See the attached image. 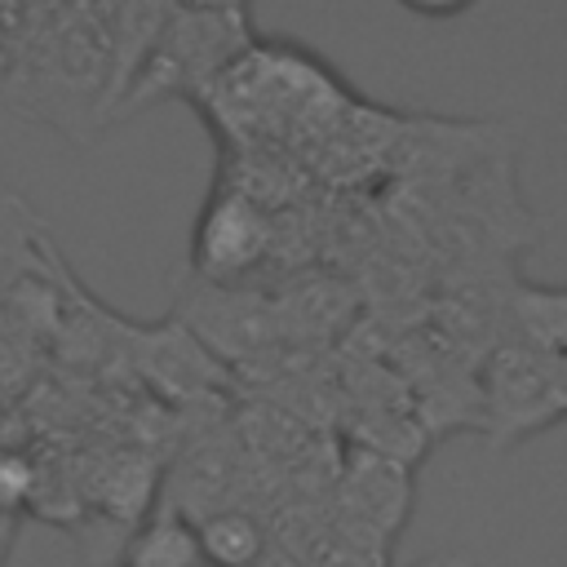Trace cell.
<instances>
[{
    "label": "cell",
    "mask_w": 567,
    "mask_h": 567,
    "mask_svg": "<svg viewBox=\"0 0 567 567\" xmlns=\"http://www.w3.org/2000/svg\"><path fill=\"white\" fill-rule=\"evenodd\" d=\"M425 567H470V558H430Z\"/></svg>",
    "instance_id": "obj_7"
},
{
    "label": "cell",
    "mask_w": 567,
    "mask_h": 567,
    "mask_svg": "<svg viewBox=\"0 0 567 567\" xmlns=\"http://www.w3.org/2000/svg\"><path fill=\"white\" fill-rule=\"evenodd\" d=\"M35 492V465L13 452V447H0V518L18 514Z\"/></svg>",
    "instance_id": "obj_5"
},
{
    "label": "cell",
    "mask_w": 567,
    "mask_h": 567,
    "mask_svg": "<svg viewBox=\"0 0 567 567\" xmlns=\"http://www.w3.org/2000/svg\"><path fill=\"white\" fill-rule=\"evenodd\" d=\"M270 248H275V221L266 204L230 182H217L190 244V266L199 284L235 288L248 270H257L270 257Z\"/></svg>",
    "instance_id": "obj_2"
},
{
    "label": "cell",
    "mask_w": 567,
    "mask_h": 567,
    "mask_svg": "<svg viewBox=\"0 0 567 567\" xmlns=\"http://www.w3.org/2000/svg\"><path fill=\"white\" fill-rule=\"evenodd\" d=\"M190 532H195V549H199L204 567H261V558L270 549L261 518L248 509H235V505L199 514L190 523Z\"/></svg>",
    "instance_id": "obj_3"
},
{
    "label": "cell",
    "mask_w": 567,
    "mask_h": 567,
    "mask_svg": "<svg viewBox=\"0 0 567 567\" xmlns=\"http://www.w3.org/2000/svg\"><path fill=\"white\" fill-rule=\"evenodd\" d=\"M252 44V22L244 9H195L173 4L146 62L137 66L133 84L115 102L111 120L146 111L159 97H190L199 102L208 84Z\"/></svg>",
    "instance_id": "obj_1"
},
{
    "label": "cell",
    "mask_w": 567,
    "mask_h": 567,
    "mask_svg": "<svg viewBox=\"0 0 567 567\" xmlns=\"http://www.w3.org/2000/svg\"><path fill=\"white\" fill-rule=\"evenodd\" d=\"M120 567H204L182 509H159L142 532H133Z\"/></svg>",
    "instance_id": "obj_4"
},
{
    "label": "cell",
    "mask_w": 567,
    "mask_h": 567,
    "mask_svg": "<svg viewBox=\"0 0 567 567\" xmlns=\"http://www.w3.org/2000/svg\"><path fill=\"white\" fill-rule=\"evenodd\" d=\"M408 13H416V18H456V13H465L474 0H399Z\"/></svg>",
    "instance_id": "obj_6"
}]
</instances>
